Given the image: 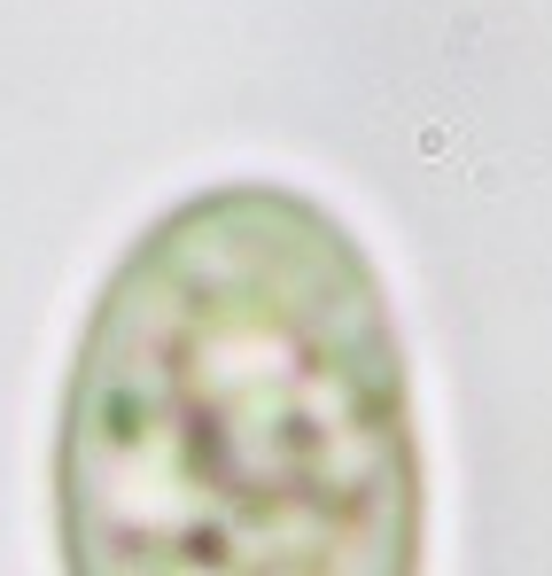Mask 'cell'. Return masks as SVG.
<instances>
[{
	"mask_svg": "<svg viewBox=\"0 0 552 576\" xmlns=\"http://www.w3.org/2000/svg\"><path fill=\"white\" fill-rule=\"evenodd\" d=\"M70 576H420V437L358 234L272 180L164 211L63 397Z\"/></svg>",
	"mask_w": 552,
	"mask_h": 576,
	"instance_id": "6da1fadb",
	"label": "cell"
}]
</instances>
